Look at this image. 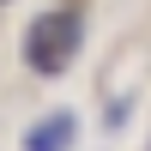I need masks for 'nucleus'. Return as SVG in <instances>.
<instances>
[{
    "instance_id": "nucleus-2",
    "label": "nucleus",
    "mask_w": 151,
    "mask_h": 151,
    "mask_svg": "<svg viewBox=\"0 0 151 151\" xmlns=\"http://www.w3.org/2000/svg\"><path fill=\"white\" fill-rule=\"evenodd\" d=\"M73 139H79V115L73 109H55V115H42L24 133V151H73Z\"/></svg>"
},
{
    "instance_id": "nucleus-1",
    "label": "nucleus",
    "mask_w": 151,
    "mask_h": 151,
    "mask_svg": "<svg viewBox=\"0 0 151 151\" xmlns=\"http://www.w3.org/2000/svg\"><path fill=\"white\" fill-rule=\"evenodd\" d=\"M79 42H85V12L79 6H55V12H42V18L24 30V67L42 73V79H55V73L73 67Z\"/></svg>"
}]
</instances>
